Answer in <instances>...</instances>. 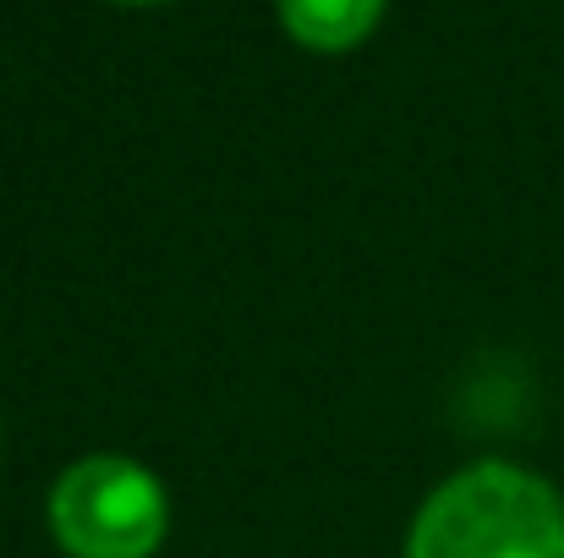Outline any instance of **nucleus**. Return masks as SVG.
I'll return each mask as SVG.
<instances>
[{
    "instance_id": "f257e3e1",
    "label": "nucleus",
    "mask_w": 564,
    "mask_h": 558,
    "mask_svg": "<svg viewBox=\"0 0 564 558\" xmlns=\"http://www.w3.org/2000/svg\"><path fill=\"white\" fill-rule=\"evenodd\" d=\"M405 558H564V493L516 460H477L427 493Z\"/></svg>"
},
{
    "instance_id": "20e7f679",
    "label": "nucleus",
    "mask_w": 564,
    "mask_h": 558,
    "mask_svg": "<svg viewBox=\"0 0 564 558\" xmlns=\"http://www.w3.org/2000/svg\"><path fill=\"white\" fill-rule=\"evenodd\" d=\"M127 6H149V0H127Z\"/></svg>"
},
{
    "instance_id": "f03ea898",
    "label": "nucleus",
    "mask_w": 564,
    "mask_h": 558,
    "mask_svg": "<svg viewBox=\"0 0 564 558\" xmlns=\"http://www.w3.org/2000/svg\"><path fill=\"white\" fill-rule=\"evenodd\" d=\"M165 532L171 499L127 455H83L50 488V537L66 558H154Z\"/></svg>"
},
{
    "instance_id": "7ed1b4c3",
    "label": "nucleus",
    "mask_w": 564,
    "mask_h": 558,
    "mask_svg": "<svg viewBox=\"0 0 564 558\" xmlns=\"http://www.w3.org/2000/svg\"><path fill=\"white\" fill-rule=\"evenodd\" d=\"M378 11L383 0H280L291 39H302L307 50H351L373 33Z\"/></svg>"
}]
</instances>
